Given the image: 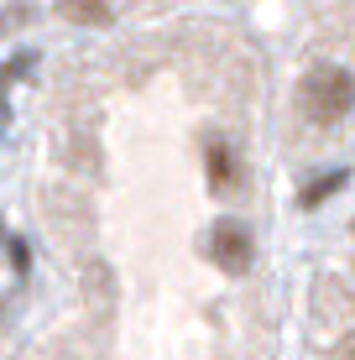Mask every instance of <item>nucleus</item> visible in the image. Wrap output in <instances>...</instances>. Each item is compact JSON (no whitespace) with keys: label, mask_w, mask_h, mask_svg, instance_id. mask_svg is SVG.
<instances>
[{"label":"nucleus","mask_w":355,"mask_h":360,"mask_svg":"<svg viewBox=\"0 0 355 360\" xmlns=\"http://www.w3.org/2000/svg\"><path fill=\"white\" fill-rule=\"evenodd\" d=\"M209 183L214 188H230V146L209 141Z\"/></svg>","instance_id":"5"},{"label":"nucleus","mask_w":355,"mask_h":360,"mask_svg":"<svg viewBox=\"0 0 355 360\" xmlns=\"http://www.w3.org/2000/svg\"><path fill=\"white\" fill-rule=\"evenodd\" d=\"M340 360H355V334H345V340H340Z\"/></svg>","instance_id":"6"},{"label":"nucleus","mask_w":355,"mask_h":360,"mask_svg":"<svg viewBox=\"0 0 355 360\" xmlns=\"http://www.w3.org/2000/svg\"><path fill=\"white\" fill-rule=\"evenodd\" d=\"M209 256L219 271H246L251 266V235L240 230V219H219L209 230Z\"/></svg>","instance_id":"2"},{"label":"nucleus","mask_w":355,"mask_h":360,"mask_svg":"<svg viewBox=\"0 0 355 360\" xmlns=\"http://www.w3.org/2000/svg\"><path fill=\"white\" fill-rule=\"evenodd\" d=\"M303 115L314 120V126H335V120H345L350 115V105H355V84H350V73L345 68H335V63H324V68H314L309 79H303Z\"/></svg>","instance_id":"1"},{"label":"nucleus","mask_w":355,"mask_h":360,"mask_svg":"<svg viewBox=\"0 0 355 360\" xmlns=\"http://www.w3.org/2000/svg\"><path fill=\"white\" fill-rule=\"evenodd\" d=\"M340 183H345V172H329V178H314L309 188H303V198H298V204H303V209H319L329 193H340Z\"/></svg>","instance_id":"4"},{"label":"nucleus","mask_w":355,"mask_h":360,"mask_svg":"<svg viewBox=\"0 0 355 360\" xmlns=\"http://www.w3.org/2000/svg\"><path fill=\"white\" fill-rule=\"evenodd\" d=\"M63 11L73 21H84V27H100L110 21V0H63Z\"/></svg>","instance_id":"3"}]
</instances>
